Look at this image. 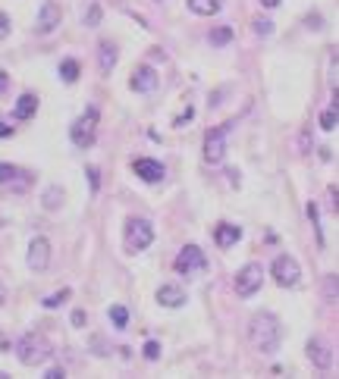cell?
<instances>
[{
    "mask_svg": "<svg viewBox=\"0 0 339 379\" xmlns=\"http://www.w3.org/2000/svg\"><path fill=\"white\" fill-rule=\"evenodd\" d=\"M13 135V129L10 126H4V122H0V138H10Z\"/></svg>",
    "mask_w": 339,
    "mask_h": 379,
    "instance_id": "e575fe53",
    "label": "cell"
},
{
    "mask_svg": "<svg viewBox=\"0 0 339 379\" xmlns=\"http://www.w3.org/2000/svg\"><path fill=\"white\" fill-rule=\"evenodd\" d=\"M10 35V19H6V13H0V41Z\"/></svg>",
    "mask_w": 339,
    "mask_h": 379,
    "instance_id": "4dcf8cb0",
    "label": "cell"
},
{
    "mask_svg": "<svg viewBox=\"0 0 339 379\" xmlns=\"http://www.w3.org/2000/svg\"><path fill=\"white\" fill-rule=\"evenodd\" d=\"M98 122H100V113L98 107H88L79 119L73 122V129H69V138H73L76 148H91L98 138Z\"/></svg>",
    "mask_w": 339,
    "mask_h": 379,
    "instance_id": "3957f363",
    "label": "cell"
},
{
    "mask_svg": "<svg viewBox=\"0 0 339 379\" xmlns=\"http://www.w3.org/2000/svg\"><path fill=\"white\" fill-rule=\"evenodd\" d=\"M69 295H73L69 288H60L57 295H47V298H45V308H60L63 301H69Z\"/></svg>",
    "mask_w": 339,
    "mask_h": 379,
    "instance_id": "d4e9b609",
    "label": "cell"
},
{
    "mask_svg": "<svg viewBox=\"0 0 339 379\" xmlns=\"http://www.w3.org/2000/svg\"><path fill=\"white\" fill-rule=\"evenodd\" d=\"M35 110H38V98H35V94H23V98L16 100V110H13V116H16V119H32Z\"/></svg>",
    "mask_w": 339,
    "mask_h": 379,
    "instance_id": "2e32d148",
    "label": "cell"
},
{
    "mask_svg": "<svg viewBox=\"0 0 339 379\" xmlns=\"http://www.w3.org/2000/svg\"><path fill=\"white\" fill-rule=\"evenodd\" d=\"M154 242V226H151L145 216H132V220L126 223V247L132 254L145 251V247Z\"/></svg>",
    "mask_w": 339,
    "mask_h": 379,
    "instance_id": "277c9868",
    "label": "cell"
},
{
    "mask_svg": "<svg viewBox=\"0 0 339 379\" xmlns=\"http://www.w3.org/2000/svg\"><path fill=\"white\" fill-rule=\"evenodd\" d=\"M157 304H163V308H183L185 291L179 286H161L157 288Z\"/></svg>",
    "mask_w": 339,
    "mask_h": 379,
    "instance_id": "5bb4252c",
    "label": "cell"
},
{
    "mask_svg": "<svg viewBox=\"0 0 339 379\" xmlns=\"http://www.w3.org/2000/svg\"><path fill=\"white\" fill-rule=\"evenodd\" d=\"M336 122H339V116H336V98H333V107L321 113V129H323V132H333Z\"/></svg>",
    "mask_w": 339,
    "mask_h": 379,
    "instance_id": "ffe728a7",
    "label": "cell"
},
{
    "mask_svg": "<svg viewBox=\"0 0 339 379\" xmlns=\"http://www.w3.org/2000/svg\"><path fill=\"white\" fill-rule=\"evenodd\" d=\"M229 41H233V28L229 25H220V28H214L211 32V45L223 47V45H229Z\"/></svg>",
    "mask_w": 339,
    "mask_h": 379,
    "instance_id": "603a6c76",
    "label": "cell"
},
{
    "mask_svg": "<svg viewBox=\"0 0 339 379\" xmlns=\"http://www.w3.org/2000/svg\"><path fill=\"white\" fill-rule=\"evenodd\" d=\"M223 6V0H189V10L198 16H217Z\"/></svg>",
    "mask_w": 339,
    "mask_h": 379,
    "instance_id": "ac0fdd59",
    "label": "cell"
},
{
    "mask_svg": "<svg viewBox=\"0 0 339 379\" xmlns=\"http://www.w3.org/2000/svg\"><path fill=\"white\" fill-rule=\"evenodd\" d=\"M6 85H10V76H6V72H0V94L6 91Z\"/></svg>",
    "mask_w": 339,
    "mask_h": 379,
    "instance_id": "836d02e7",
    "label": "cell"
},
{
    "mask_svg": "<svg viewBox=\"0 0 339 379\" xmlns=\"http://www.w3.org/2000/svg\"><path fill=\"white\" fill-rule=\"evenodd\" d=\"M305 351H308V357H311V363L317 370H330V367H333V348H330L323 339H311Z\"/></svg>",
    "mask_w": 339,
    "mask_h": 379,
    "instance_id": "30bf717a",
    "label": "cell"
},
{
    "mask_svg": "<svg viewBox=\"0 0 339 379\" xmlns=\"http://www.w3.org/2000/svg\"><path fill=\"white\" fill-rule=\"evenodd\" d=\"M50 264V242L45 235L32 238V245H28V267L35 269V273H45Z\"/></svg>",
    "mask_w": 339,
    "mask_h": 379,
    "instance_id": "9c48e42d",
    "label": "cell"
},
{
    "mask_svg": "<svg viewBox=\"0 0 339 379\" xmlns=\"http://www.w3.org/2000/svg\"><path fill=\"white\" fill-rule=\"evenodd\" d=\"M0 379H10V376H6V373H0Z\"/></svg>",
    "mask_w": 339,
    "mask_h": 379,
    "instance_id": "74e56055",
    "label": "cell"
},
{
    "mask_svg": "<svg viewBox=\"0 0 339 379\" xmlns=\"http://www.w3.org/2000/svg\"><path fill=\"white\" fill-rule=\"evenodd\" d=\"M45 379H63V370L60 367H50L47 373H45Z\"/></svg>",
    "mask_w": 339,
    "mask_h": 379,
    "instance_id": "d6a6232c",
    "label": "cell"
},
{
    "mask_svg": "<svg viewBox=\"0 0 339 379\" xmlns=\"http://www.w3.org/2000/svg\"><path fill=\"white\" fill-rule=\"evenodd\" d=\"M248 342L258 348L261 354H273L280 348V320L273 313H255L248 323Z\"/></svg>",
    "mask_w": 339,
    "mask_h": 379,
    "instance_id": "6da1fadb",
    "label": "cell"
},
{
    "mask_svg": "<svg viewBox=\"0 0 339 379\" xmlns=\"http://www.w3.org/2000/svg\"><path fill=\"white\" fill-rule=\"evenodd\" d=\"M110 320H113V326H117V330H126V326H129V310L122 308V304H113V308H110Z\"/></svg>",
    "mask_w": 339,
    "mask_h": 379,
    "instance_id": "7402d4cb",
    "label": "cell"
},
{
    "mask_svg": "<svg viewBox=\"0 0 339 379\" xmlns=\"http://www.w3.org/2000/svg\"><path fill=\"white\" fill-rule=\"evenodd\" d=\"M132 173H135L139 179H145V182H161V179H163V166L157 163V160H151V157L132 160Z\"/></svg>",
    "mask_w": 339,
    "mask_h": 379,
    "instance_id": "4fadbf2b",
    "label": "cell"
},
{
    "mask_svg": "<svg viewBox=\"0 0 339 379\" xmlns=\"http://www.w3.org/2000/svg\"><path fill=\"white\" fill-rule=\"evenodd\" d=\"M88 323V317H85V310H73V326H85Z\"/></svg>",
    "mask_w": 339,
    "mask_h": 379,
    "instance_id": "1f68e13d",
    "label": "cell"
},
{
    "mask_svg": "<svg viewBox=\"0 0 339 379\" xmlns=\"http://www.w3.org/2000/svg\"><path fill=\"white\" fill-rule=\"evenodd\" d=\"M233 129V122H223L217 129H207L205 135V160L207 163H220L223 154H226V135Z\"/></svg>",
    "mask_w": 339,
    "mask_h": 379,
    "instance_id": "5b68a950",
    "label": "cell"
},
{
    "mask_svg": "<svg viewBox=\"0 0 339 379\" xmlns=\"http://www.w3.org/2000/svg\"><path fill=\"white\" fill-rule=\"evenodd\" d=\"M98 23H100V6H98V4H91L88 16H85V25H91V28H95Z\"/></svg>",
    "mask_w": 339,
    "mask_h": 379,
    "instance_id": "4316f807",
    "label": "cell"
},
{
    "mask_svg": "<svg viewBox=\"0 0 339 379\" xmlns=\"http://www.w3.org/2000/svg\"><path fill=\"white\" fill-rule=\"evenodd\" d=\"M264 282V267L261 264H245L236 273V295L239 298H251Z\"/></svg>",
    "mask_w": 339,
    "mask_h": 379,
    "instance_id": "52a82bcc",
    "label": "cell"
},
{
    "mask_svg": "<svg viewBox=\"0 0 339 379\" xmlns=\"http://www.w3.org/2000/svg\"><path fill=\"white\" fill-rule=\"evenodd\" d=\"M308 216H311V223H314V229H317V242L323 245V232H321V220H317V207H314V204H308Z\"/></svg>",
    "mask_w": 339,
    "mask_h": 379,
    "instance_id": "484cf974",
    "label": "cell"
},
{
    "mask_svg": "<svg viewBox=\"0 0 339 379\" xmlns=\"http://www.w3.org/2000/svg\"><path fill=\"white\" fill-rule=\"evenodd\" d=\"M63 204V188H57V185H50L47 192H45V207L47 210H57Z\"/></svg>",
    "mask_w": 339,
    "mask_h": 379,
    "instance_id": "cb8c5ba5",
    "label": "cell"
},
{
    "mask_svg": "<svg viewBox=\"0 0 339 379\" xmlns=\"http://www.w3.org/2000/svg\"><path fill=\"white\" fill-rule=\"evenodd\" d=\"M19 179H28V173L13 163H0V185H19Z\"/></svg>",
    "mask_w": 339,
    "mask_h": 379,
    "instance_id": "d6986e66",
    "label": "cell"
},
{
    "mask_svg": "<svg viewBox=\"0 0 339 379\" xmlns=\"http://www.w3.org/2000/svg\"><path fill=\"white\" fill-rule=\"evenodd\" d=\"M0 304H4V286H0Z\"/></svg>",
    "mask_w": 339,
    "mask_h": 379,
    "instance_id": "8d00e7d4",
    "label": "cell"
},
{
    "mask_svg": "<svg viewBox=\"0 0 339 379\" xmlns=\"http://www.w3.org/2000/svg\"><path fill=\"white\" fill-rule=\"evenodd\" d=\"M60 78L73 85L76 78H79V63H76V60H63V63H60Z\"/></svg>",
    "mask_w": 339,
    "mask_h": 379,
    "instance_id": "44dd1931",
    "label": "cell"
},
{
    "mask_svg": "<svg viewBox=\"0 0 339 379\" xmlns=\"http://www.w3.org/2000/svg\"><path fill=\"white\" fill-rule=\"evenodd\" d=\"M255 32L258 35H270L273 32V23H270V19H255Z\"/></svg>",
    "mask_w": 339,
    "mask_h": 379,
    "instance_id": "f1b7e54d",
    "label": "cell"
},
{
    "mask_svg": "<svg viewBox=\"0 0 339 379\" xmlns=\"http://www.w3.org/2000/svg\"><path fill=\"white\" fill-rule=\"evenodd\" d=\"M129 88L139 91V94H151L157 91V69L151 66H139L132 72V78H129Z\"/></svg>",
    "mask_w": 339,
    "mask_h": 379,
    "instance_id": "7c38bea8",
    "label": "cell"
},
{
    "mask_svg": "<svg viewBox=\"0 0 339 379\" xmlns=\"http://www.w3.org/2000/svg\"><path fill=\"white\" fill-rule=\"evenodd\" d=\"M261 4L267 6V10H273V6H280V4H283V0H261Z\"/></svg>",
    "mask_w": 339,
    "mask_h": 379,
    "instance_id": "d590c367",
    "label": "cell"
},
{
    "mask_svg": "<svg viewBox=\"0 0 339 379\" xmlns=\"http://www.w3.org/2000/svg\"><path fill=\"white\" fill-rule=\"evenodd\" d=\"M50 354H54V348H50V342L41 332H25L23 339L16 342V357L25 367H38V363H45Z\"/></svg>",
    "mask_w": 339,
    "mask_h": 379,
    "instance_id": "7a4b0ae2",
    "label": "cell"
},
{
    "mask_svg": "<svg viewBox=\"0 0 339 379\" xmlns=\"http://www.w3.org/2000/svg\"><path fill=\"white\" fill-rule=\"evenodd\" d=\"M214 238H217L220 247H233L242 238V229L239 226H233V223H220L217 229H214Z\"/></svg>",
    "mask_w": 339,
    "mask_h": 379,
    "instance_id": "9a60e30c",
    "label": "cell"
},
{
    "mask_svg": "<svg viewBox=\"0 0 339 379\" xmlns=\"http://www.w3.org/2000/svg\"><path fill=\"white\" fill-rule=\"evenodd\" d=\"M117 45L113 41H100V50H98V60H100V69L110 72L113 66H117Z\"/></svg>",
    "mask_w": 339,
    "mask_h": 379,
    "instance_id": "e0dca14e",
    "label": "cell"
},
{
    "mask_svg": "<svg viewBox=\"0 0 339 379\" xmlns=\"http://www.w3.org/2000/svg\"><path fill=\"white\" fill-rule=\"evenodd\" d=\"M57 25H60V6H57L54 0H45V4H41V13H38V23H35V32L47 35V32H54Z\"/></svg>",
    "mask_w": 339,
    "mask_h": 379,
    "instance_id": "8fae6325",
    "label": "cell"
},
{
    "mask_svg": "<svg viewBox=\"0 0 339 379\" xmlns=\"http://www.w3.org/2000/svg\"><path fill=\"white\" fill-rule=\"evenodd\" d=\"M173 267H176L179 276H195V273H201V269H207V257L198 245H185Z\"/></svg>",
    "mask_w": 339,
    "mask_h": 379,
    "instance_id": "ba28073f",
    "label": "cell"
},
{
    "mask_svg": "<svg viewBox=\"0 0 339 379\" xmlns=\"http://www.w3.org/2000/svg\"><path fill=\"white\" fill-rule=\"evenodd\" d=\"M145 357L148 361H157V357H161V345H157V342H145Z\"/></svg>",
    "mask_w": 339,
    "mask_h": 379,
    "instance_id": "83f0119b",
    "label": "cell"
},
{
    "mask_svg": "<svg viewBox=\"0 0 339 379\" xmlns=\"http://www.w3.org/2000/svg\"><path fill=\"white\" fill-rule=\"evenodd\" d=\"M88 182H91V192L100 188V176H98V166H88Z\"/></svg>",
    "mask_w": 339,
    "mask_h": 379,
    "instance_id": "f546056e",
    "label": "cell"
},
{
    "mask_svg": "<svg viewBox=\"0 0 339 379\" xmlns=\"http://www.w3.org/2000/svg\"><path fill=\"white\" fill-rule=\"evenodd\" d=\"M270 273H273V279H277V286H283V288L299 286V279H301V269H299V264H295L289 254H280V257H273Z\"/></svg>",
    "mask_w": 339,
    "mask_h": 379,
    "instance_id": "8992f818",
    "label": "cell"
}]
</instances>
